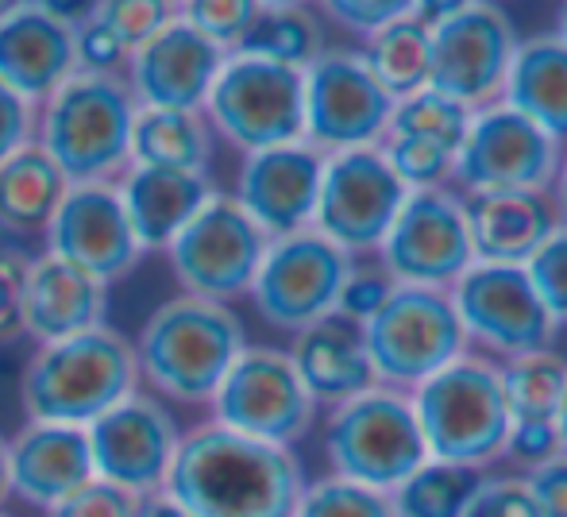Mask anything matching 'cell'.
Instances as JSON below:
<instances>
[{"instance_id":"db71d44e","label":"cell","mask_w":567,"mask_h":517,"mask_svg":"<svg viewBox=\"0 0 567 517\" xmlns=\"http://www.w3.org/2000/svg\"><path fill=\"white\" fill-rule=\"evenodd\" d=\"M8 495H12V487H8V441L0 436V506H4Z\"/></svg>"},{"instance_id":"7402d4cb","label":"cell","mask_w":567,"mask_h":517,"mask_svg":"<svg viewBox=\"0 0 567 517\" xmlns=\"http://www.w3.org/2000/svg\"><path fill=\"white\" fill-rule=\"evenodd\" d=\"M97 479L85 428L23 421L8 441V487L16 498L39 510H54Z\"/></svg>"},{"instance_id":"2e32d148","label":"cell","mask_w":567,"mask_h":517,"mask_svg":"<svg viewBox=\"0 0 567 517\" xmlns=\"http://www.w3.org/2000/svg\"><path fill=\"white\" fill-rule=\"evenodd\" d=\"M452 306L463 324V337L478 340L491 352L517 355L548 352L556 337V321L548 317L540 293L533 290L525 267H494L475 262L452 286Z\"/></svg>"},{"instance_id":"d6a6232c","label":"cell","mask_w":567,"mask_h":517,"mask_svg":"<svg viewBox=\"0 0 567 517\" xmlns=\"http://www.w3.org/2000/svg\"><path fill=\"white\" fill-rule=\"evenodd\" d=\"M483 479L486 475L478 467L429 459L390 495V503L398 517H463Z\"/></svg>"},{"instance_id":"ee69618b","label":"cell","mask_w":567,"mask_h":517,"mask_svg":"<svg viewBox=\"0 0 567 517\" xmlns=\"http://www.w3.org/2000/svg\"><path fill=\"white\" fill-rule=\"evenodd\" d=\"M31 259L16 248H0V340L23 337V293Z\"/></svg>"},{"instance_id":"bcb514c9","label":"cell","mask_w":567,"mask_h":517,"mask_svg":"<svg viewBox=\"0 0 567 517\" xmlns=\"http://www.w3.org/2000/svg\"><path fill=\"white\" fill-rule=\"evenodd\" d=\"M135 503H140V498L93 479L90 487L78 490L74 498H66L62 506L47 510V517H135Z\"/></svg>"},{"instance_id":"7c38bea8","label":"cell","mask_w":567,"mask_h":517,"mask_svg":"<svg viewBox=\"0 0 567 517\" xmlns=\"http://www.w3.org/2000/svg\"><path fill=\"white\" fill-rule=\"evenodd\" d=\"M405 197H410V189L398 182L379 147L324 155L313 232L337 244L351 259L379 256Z\"/></svg>"},{"instance_id":"4dcf8cb0","label":"cell","mask_w":567,"mask_h":517,"mask_svg":"<svg viewBox=\"0 0 567 517\" xmlns=\"http://www.w3.org/2000/svg\"><path fill=\"white\" fill-rule=\"evenodd\" d=\"M363 62L374 74V82L390 93V101H405V97H413V93L429 90L433 35H429V23L417 15V4H413L410 15L394 20L386 31H379V35L367 43Z\"/></svg>"},{"instance_id":"f35d334b","label":"cell","mask_w":567,"mask_h":517,"mask_svg":"<svg viewBox=\"0 0 567 517\" xmlns=\"http://www.w3.org/2000/svg\"><path fill=\"white\" fill-rule=\"evenodd\" d=\"M174 15H178V4H158V0H105V4H97V23L116 39L124 54H135L143 43H151Z\"/></svg>"},{"instance_id":"4316f807","label":"cell","mask_w":567,"mask_h":517,"mask_svg":"<svg viewBox=\"0 0 567 517\" xmlns=\"http://www.w3.org/2000/svg\"><path fill=\"white\" fill-rule=\"evenodd\" d=\"M298 368V379L306 383L309 397L317 405H340L348 397H359L379 386L374 368L367 360L363 332L359 324L332 313L329 321L298 332L293 348L286 352Z\"/></svg>"},{"instance_id":"8992f818","label":"cell","mask_w":567,"mask_h":517,"mask_svg":"<svg viewBox=\"0 0 567 517\" xmlns=\"http://www.w3.org/2000/svg\"><path fill=\"white\" fill-rule=\"evenodd\" d=\"M324 456L337 479L379 490V495H394L417 467L429 464V448L410 394L374 386L332 405L329 425H324Z\"/></svg>"},{"instance_id":"d6986e66","label":"cell","mask_w":567,"mask_h":517,"mask_svg":"<svg viewBox=\"0 0 567 517\" xmlns=\"http://www.w3.org/2000/svg\"><path fill=\"white\" fill-rule=\"evenodd\" d=\"M324 155L317 147L286 143L244 155L236 178V205L262 228L267 240H286L313 228L317 197H321Z\"/></svg>"},{"instance_id":"f1b7e54d","label":"cell","mask_w":567,"mask_h":517,"mask_svg":"<svg viewBox=\"0 0 567 517\" xmlns=\"http://www.w3.org/2000/svg\"><path fill=\"white\" fill-rule=\"evenodd\" d=\"M70 182L35 139L0 163V232H47Z\"/></svg>"},{"instance_id":"8fae6325","label":"cell","mask_w":567,"mask_h":517,"mask_svg":"<svg viewBox=\"0 0 567 517\" xmlns=\"http://www.w3.org/2000/svg\"><path fill=\"white\" fill-rule=\"evenodd\" d=\"M209 405L217 425L275 448H293L317 417L298 368L278 348H244Z\"/></svg>"},{"instance_id":"5b68a950","label":"cell","mask_w":567,"mask_h":517,"mask_svg":"<svg viewBox=\"0 0 567 517\" xmlns=\"http://www.w3.org/2000/svg\"><path fill=\"white\" fill-rule=\"evenodd\" d=\"M425 436L429 459L460 467H491L506 456L509 417L498 368L478 355H460L452 368L433 375L410 394Z\"/></svg>"},{"instance_id":"7bdbcfd3","label":"cell","mask_w":567,"mask_h":517,"mask_svg":"<svg viewBox=\"0 0 567 517\" xmlns=\"http://www.w3.org/2000/svg\"><path fill=\"white\" fill-rule=\"evenodd\" d=\"M329 20H337L340 28H348L351 35H363L371 43L379 31H386L394 20L413 12V4H402V0H332V4L321 8Z\"/></svg>"},{"instance_id":"b9f144b4","label":"cell","mask_w":567,"mask_h":517,"mask_svg":"<svg viewBox=\"0 0 567 517\" xmlns=\"http://www.w3.org/2000/svg\"><path fill=\"white\" fill-rule=\"evenodd\" d=\"M463 517H540V510L525 475H506V479H483Z\"/></svg>"},{"instance_id":"74e56055","label":"cell","mask_w":567,"mask_h":517,"mask_svg":"<svg viewBox=\"0 0 567 517\" xmlns=\"http://www.w3.org/2000/svg\"><path fill=\"white\" fill-rule=\"evenodd\" d=\"M178 15L213 46L236 54L259 15V4L251 0H194V4H178Z\"/></svg>"},{"instance_id":"f5cc1de1","label":"cell","mask_w":567,"mask_h":517,"mask_svg":"<svg viewBox=\"0 0 567 517\" xmlns=\"http://www.w3.org/2000/svg\"><path fill=\"white\" fill-rule=\"evenodd\" d=\"M556 436H560V452L567 456V379H564V394H560V405H556Z\"/></svg>"},{"instance_id":"603a6c76","label":"cell","mask_w":567,"mask_h":517,"mask_svg":"<svg viewBox=\"0 0 567 517\" xmlns=\"http://www.w3.org/2000/svg\"><path fill=\"white\" fill-rule=\"evenodd\" d=\"M74 74V31L62 28L43 4H12L0 15V85L4 90L39 108Z\"/></svg>"},{"instance_id":"836d02e7","label":"cell","mask_w":567,"mask_h":517,"mask_svg":"<svg viewBox=\"0 0 567 517\" xmlns=\"http://www.w3.org/2000/svg\"><path fill=\"white\" fill-rule=\"evenodd\" d=\"M502 379V394H506L509 417L517 421H553L556 405L564 394V379H567V360L548 352H533V355H517L506 360L498 368Z\"/></svg>"},{"instance_id":"d4e9b609","label":"cell","mask_w":567,"mask_h":517,"mask_svg":"<svg viewBox=\"0 0 567 517\" xmlns=\"http://www.w3.org/2000/svg\"><path fill=\"white\" fill-rule=\"evenodd\" d=\"M116 194L140 251H166L217 189L209 174L127 166L116 182Z\"/></svg>"},{"instance_id":"7dc6e473","label":"cell","mask_w":567,"mask_h":517,"mask_svg":"<svg viewBox=\"0 0 567 517\" xmlns=\"http://www.w3.org/2000/svg\"><path fill=\"white\" fill-rule=\"evenodd\" d=\"M74 54L82 74H120V66H127V54L120 51V43L109 35L93 15L82 31H74Z\"/></svg>"},{"instance_id":"ac0fdd59","label":"cell","mask_w":567,"mask_h":517,"mask_svg":"<svg viewBox=\"0 0 567 517\" xmlns=\"http://www.w3.org/2000/svg\"><path fill=\"white\" fill-rule=\"evenodd\" d=\"M85 436L93 452V475L132 498L158 495L166 487L182 444V428L171 410L143 390L93 421Z\"/></svg>"},{"instance_id":"52a82bcc","label":"cell","mask_w":567,"mask_h":517,"mask_svg":"<svg viewBox=\"0 0 567 517\" xmlns=\"http://www.w3.org/2000/svg\"><path fill=\"white\" fill-rule=\"evenodd\" d=\"M379 386L413 394L421 383L467 355V337L449 290L394 286L371 321L359 324Z\"/></svg>"},{"instance_id":"60d3db41","label":"cell","mask_w":567,"mask_h":517,"mask_svg":"<svg viewBox=\"0 0 567 517\" xmlns=\"http://www.w3.org/2000/svg\"><path fill=\"white\" fill-rule=\"evenodd\" d=\"M394 286L398 282L382 267H351L348 282H343V290H340V301H337V317H343V321H351V324L371 321L382 309V301L394 293Z\"/></svg>"},{"instance_id":"44dd1931","label":"cell","mask_w":567,"mask_h":517,"mask_svg":"<svg viewBox=\"0 0 567 517\" xmlns=\"http://www.w3.org/2000/svg\"><path fill=\"white\" fill-rule=\"evenodd\" d=\"M228 54L213 46L174 15L151 43L127 54V90L140 108H178V113H205L217 74Z\"/></svg>"},{"instance_id":"83f0119b","label":"cell","mask_w":567,"mask_h":517,"mask_svg":"<svg viewBox=\"0 0 567 517\" xmlns=\"http://www.w3.org/2000/svg\"><path fill=\"white\" fill-rule=\"evenodd\" d=\"M502 105L567 147V46L556 35L517 43Z\"/></svg>"},{"instance_id":"816d5d0a","label":"cell","mask_w":567,"mask_h":517,"mask_svg":"<svg viewBox=\"0 0 567 517\" xmlns=\"http://www.w3.org/2000/svg\"><path fill=\"white\" fill-rule=\"evenodd\" d=\"M553 205L560 213V225H567V151L560 158V170H556V182H553Z\"/></svg>"},{"instance_id":"8d00e7d4","label":"cell","mask_w":567,"mask_h":517,"mask_svg":"<svg viewBox=\"0 0 567 517\" xmlns=\"http://www.w3.org/2000/svg\"><path fill=\"white\" fill-rule=\"evenodd\" d=\"M293 517H398V514L390 495L343 483L337 475H324L317 483H306Z\"/></svg>"},{"instance_id":"d590c367","label":"cell","mask_w":567,"mask_h":517,"mask_svg":"<svg viewBox=\"0 0 567 517\" xmlns=\"http://www.w3.org/2000/svg\"><path fill=\"white\" fill-rule=\"evenodd\" d=\"M379 151L386 155L390 170L398 174L410 194L421 189H444L455 178V151L433 139H413V135H386L379 143Z\"/></svg>"},{"instance_id":"9f6ffc18","label":"cell","mask_w":567,"mask_h":517,"mask_svg":"<svg viewBox=\"0 0 567 517\" xmlns=\"http://www.w3.org/2000/svg\"><path fill=\"white\" fill-rule=\"evenodd\" d=\"M0 517H12V514H4V510H0Z\"/></svg>"},{"instance_id":"3957f363","label":"cell","mask_w":567,"mask_h":517,"mask_svg":"<svg viewBox=\"0 0 567 517\" xmlns=\"http://www.w3.org/2000/svg\"><path fill=\"white\" fill-rule=\"evenodd\" d=\"M135 105L124 74H82L62 82L35 108V143L70 186L120 182L132 166Z\"/></svg>"},{"instance_id":"6da1fadb","label":"cell","mask_w":567,"mask_h":517,"mask_svg":"<svg viewBox=\"0 0 567 517\" xmlns=\"http://www.w3.org/2000/svg\"><path fill=\"white\" fill-rule=\"evenodd\" d=\"M306 483L293 448L205 421L182 433L163 495L189 517H293Z\"/></svg>"},{"instance_id":"1f68e13d","label":"cell","mask_w":567,"mask_h":517,"mask_svg":"<svg viewBox=\"0 0 567 517\" xmlns=\"http://www.w3.org/2000/svg\"><path fill=\"white\" fill-rule=\"evenodd\" d=\"M321 51V28H317L313 12L301 4H259V15L239 46V54L282 62L293 70H306Z\"/></svg>"},{"instance_id":"7a4b0ae2","label":"cell","mask_w":567,"mask_h":517,"mask_svg":"<svg viewBox=\"0 0 567 517\" xmlns=\"http://www.w3.org/2000/svg\"><path fill=\"white\" fill-rule=\"evenodd\" d=\"M132 348L140 383L155 390V397L197 405L213 402L231 363L244 355L247 332L231 306L178 293L143 321Z\"/></svg>"},{"instance_id":"681fc988","label":"cell","mask_w":567,"mask_h":517,"mask_svg":"<svg viewBox=\"0 0 567 517\" xmlns=\"http://www.w3.org/2000/svg\"><path fill=\"white\" fill-rule=\"evenodd\" d=\"M525 483H529L533 498H537L540 517H567V456L560 452L548 464L525 472Z\"/></svg>"},{"instance_id":"cb8c5ba5","label":"cell","mask_w":567,"mask_h":517,"mask_svg":"<svg viewBox=\"0 0 567 517\" xmlns=\"http://www.w3.org/2000/svg\"><path fill=\"white\" fill-rule=\"evenodd\" d=\"M109 286L85 270L54 256H39L28 267V293H23V337L39 348L82 337L105 324Z\"/></svg>"},{"instance_id":"ba28073f","label":"cell","mask_w":567,"mask_h":517,"mask_svg":"<svg viewBox=\"0 0 567 517\" xmlns=\"http://www.w3.org/2000/svg\"><path fill=\"white\" fill-rule=\"evenodd\" d=\"M433 35L429 90L483 113L502 105L517 54V31L498 4H417Z\"/></svg>"},{"instance_id":"484cf974","label":"cell","mask_w":567,"mask_h":517,"mask_svg":"<svg viewBox=\"0 0 567 517\" xmlns=\"http://www.w3.org/2000/svg\"><path fill=\"white\" fill-rule=\"evenodd\" d=\"M460 201L475 262L525 267L560 228V213L548 194H478Z\"/></svg>"},{"instance_id":"e0dca14e","label":"cell","mask_w":567,"mask_h":517,"mask_svg":"<svg viewBox=\"0 0 567 517\" xmlns=\"http://www.w3.org/2000/svg\"><path fill=\"white\" fill-rule=\"evenodd\" d=\"M379 267L398 286L452 290L463 270L475 267L463 201L452 189L410 194L379 248Z\"/></svg>"},{"instance_id":"4fadbf2b","label":"cell","mask_w":567,"mask_h":517,"mask_svg":"<svg viewBox=\"0 0 567 517\" xmlns=\"http://www.w3.org/2000/svg\"><path fill=\"white\" fill-rule=\"evenodd\" d=\"M351 267L355 259L309 228L286 240H270L247 298L255 301L262 321L298 337L337 313Z\"/></svg>"},{"instance_id":"f6af8a7d","label":"cell","mask_w":567,"mask_h":517,"mask_svg":"<svg viewBox=\"0 0 567 517\" xmlns=\"http://www.w3.org/2000/svg\"><path fill=\"white\" fill-rule=\"evenodd\" d=\"M506 456L517 459L525 472L548 464V459L560 456V436H556V421H517L509 428Z\"/></svg>"},{"instance_id":"ffe728a7","label":"cell","mask_w":567,"mask_h":517,"mask_svg":"<svg viewBox=\"0 0 567 517\" xmlns=\"http://www.w3.org/2000/svg\"><path fill=\"white\" fill-rule=\"evenodd\" d=\"M43 236L47 256L101 278L105 286L124 278L143 256L124 217V205H120L116 182L70 186Z\"/></svg>"},{"instance_id":"ab89813d","label":"cell","mask_w":567,"mask_h":517,"mask_svg":"<svg viewBox=\"0 0 567 517\" xmlns=\"http://www.w3.org/2000/svg\"><path fill=\"white\" fill-rule=\"evenodd\" d=\"M525 270H529L533 290L540 293V301H545L556 329L567 324V225H560L540 244V251L525 262Z\"/></svg>"},{"instance_id":"11a10c76","label":"cell","mask_w":567,"mask_h":517,"mask_svg":"<svg viewBox=\"0 0 567 517\" xmlns=\"http://www.w3.org/2000/svg\"><path fill=\"white\" fill-rule=\"evenodd\" d=\"M556 39L567 46V4L560 8V15H556Z\"/></svg>"},{"instance_id":"c3c4849f","label":"cell","mask_w":567,"mask_h":517,"mask_svg":"<svg viewBox=\"0 0 567 517\" xmlns=\"http://www.w3.org/2000/svg\"><path fill=\"white\" fill-rule=\"evenodd\" d=\"M35 139V105L0 85V163Z\"/></svg>"},{"instance_id":"9a60e30c","label":"cell","mask_w":567,"mask_h":517,"mask_svg":"<svg viewBox=\"0 0 567 517\" xmlns=\"http://www.w3.org/2000/svg\"><path fill=\"white\" fill-rule=\"evenodd\" d=\"M394 101L359 51H321L306 66V143L321 155L379 147Z\"/></svg>"},{"instance_id":"e575fe53","label":"cell","mask_w":567,"mask_h":517,"mask_svg":"<svg viewBox=\"0 0 567 517\" xmlns=\"http://www.w3.org/2000/svg\"><path fill=\"white\" fill-rule=\"evenodd\" d=\"M471 108L455 105V101L441 97L433 90H421L405 101H394V113H390L386 135H413V139H433L444 143L449 151L460 155L463 139L471 128Z\"/></svg>"},{"instance_id":"f907efd6","label":"cell","mask_w":567,"mask_h":517,"mask_svg":"<svg viewBox=\"0 0 567 517\" xmlns=\"http://www.w3.org/2000/svg\"><path fill=\"white\" fill-rule=\"evenodd\" d=\"M135 517H189V514L182 510L171 495H163V490H158V495H147V498H140V503H135Z\"/></svg>"},{"instance_id":"30bf717a","label":"cell","mask_w":567,"mask_h":517,"mask_svg":"<svg viewBox=\"0 0 567 517\" xmlns=\"http://www.w3.org/2000/svg\"><path fill=\"white\" fill-rule=\"evenodd\" d=\"M270 240L262 228L236 205L231 194H213L197 217L174 236L166 248L171 270L182 293L228 306L251 293V282L262 267Z\"/></svg>"},{"instance_id":"277c9868","label":"cell","mask_w":567,"mask_h":517,"mask_svg":"<svg viewBox=\"0 0 567 517\" xmlns=\"http://www.w3.org/2000/svg\"><path fill=\"white\" fill-rule=\"evenodd\" d=\"M135 390H140L135 348L109 324L59 344H43L20 379L28 421L74 428H90Z\"/></svg>"},{"instance_id":"f546056e","label":"cell","mask_w":567,"mask_h":517,"mask_svg":"<svg viewBox=\"0 0 567 517\" xmlns=\"http://www.w3.org/2000/svg\"><path fill=\"white\" fill-rule=\"evenodd\" d=\"M213 143H217V135H213L205 113L140 108L132 128V166L209 174Z\"/></svg>"},{"instance_id":"5bb4252c","label":"cell","mask_w":567,"mask_h":517,"mask_svg":"<svg viewBox=\"0 0 567 517\" xmlns=\"http://www.w3.org/2000/svg\"><path fill=\"white\" fill-rule=\"evenodd\" d=\"M564 147L509 105L471 116L467 139L455 155L463 197L478 194H545L556 182Z\"/></svg>"},{"instance_id":"9c48e42d","label":"cell","mask_w":567,"mask_h":517,"mask_svg":"<svg viewBox=\"0 0 567 517\" xmlns=\"http://www.w3.org/2000/svg\"><path fill=\"white\" fill-rule=\"evenodd\" d=\"M205 121L213 135L228 139L244 155L306 139V70L282 62L228 54L217 74Z\"/></svg>"}]
</instances>
